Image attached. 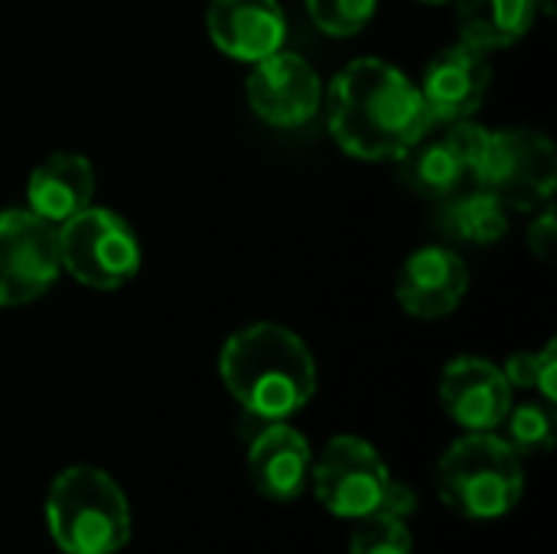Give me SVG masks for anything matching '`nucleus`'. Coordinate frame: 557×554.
Listing matches in <instances>:
<instances>
[{
  "instance_id": "obj_1",
  "label": "nucleus",
  "mask_w": 557,
  "mask_h": 554,
  "mask_svg": "<svg viewBox=\"0 0 557 554\" xmlns=\"http://www.w3.org/2000/svg\"><path fill=\"white\" fill-rule=\"evenodd\" d=\"M326 124L349 157L398 160L431 131V114L418 85L398 65L366 56L330 82Z\"/></svg>"
},
{
  "instance_id": "obj_2",
  "label": "nucleus",
  "mask_w": 557,
  "mask_h": 554,
  "mask_svg": "<svg viewBox=\"0 0 557 554\" xmlns=\"http://www.w3.org/2000/svg\"><path fill=\"white\" fill-rule=\"evenodd\" d=\"M228 395L261 421H287L317 392V362L307 343L281 323H251L219 353Z\"/></svg>"
},
{
  "instance_id": "obj_3",
  "label": "nucleus",
  "mask_w": 557,
  "mask_h": 554,
  "mask_svg": "<svg viewBox=\"0 0 557 554\" xmlns=\"http://www.w3.org/2000/svg\"><path fill=\"white\" fill-rule=\"evenodd\" d=\"M434 490L450 513L473 522H496L522 503L525 467L496 431L463 434L441 454Z\"/></svg>"
},
{
  "instance_id": "obj_4",
  "label": "nucleus",
  "mask_w": 557,
  "mask_h": 554,
  "mask_svg": "<svg viewBox=\"0 0 557 554\" xmlns=\"http://www.w3.org/2000/svg\"><path fill=\"white\" fill-rule=\"evenodd\" d=\"M46 526L59 552L117 554L131 539V506L114 477L78 464L52 480Z\"/></svg>"
},
{
  "instance_id": "obj_5",
  "label": "nucleus",
  "mask_w": 557,
  "mask_h": 554,
  "mask_svg": "<svg viewBox=\"0 0 557 554\" xmlns=\"http://www.w3.org/2000/svg\"><path fill=\"white\" fill-rule=\"evenodd\" d=\"M62 268L91 291H121L140 271L137 232L111 209H82L59 225Z\"/></svg>"
},
{
  "instance_id": "obj_6",
  "label": "nucleus",
  "mask_w": 557,
  "mask_h": 554,
  "mask_svg": "<svg viewBox=\"0 0 557 554\" xmlns=\"http://www.w3.org/2000/svg\"><path fill=\"white\" fill-rule=\"evenodd\" d=\"M473 183L496 193L506 209H542L557 186L555 147L539 131H490Z\"/></svg>"
},
{
  "instance_id": "obj_7",
  "label": "nucleus",
  "mask_w": 557,
  "mask_h": 554,
  "mask_svg": "<svg viewBox=\"0 0 557 554\" xmlns=\"http://www.w3.org/2000/svg\"><path fill=\"white\" fill-rule=\"evenodd\" d=\"M392 480L395 477L388 473L382 454L356 434L333 438L323 447V454L313 457L310 467V487L317 503L330 516L346 522L375 516L382 509Z\"/></svg>"
},
{
  "instance_id": "obj_8",
  "label": "nucleus",
  "mask_w": 557,
  "mask_h": 554,
  "mask_svg": "<svg viewBox=\"0 0 557 554\" xmlns=\"http://www.w3.org/2000/svg\"><path fill=\"white\" fill-rule=\"evenodd\" d=\"M59 271V229L29 209L0 212V307L33 304L55 284Z\"/></svg>"
},
{
  "instance_id": "obj_9",
  "label": "nucleus",
  "mask_w": 557,
  "mask_h": 554,
  "mask_svg": "<svg viewBox=\"0 0 557 554\" xmlns=\"http://www.w3.org/2000/svg\"><path fill=\"white\" fill-rule=\"evenodd\" d=\"M245 95L251 111L271 127H300L323 108V82L317 69L287 49L255 62L245 82Z\"/></svg>"
},
{
  "instance_id": "obj_10",
  "label": "nucleus",
  "mask_w": 557,
  "mask_h": 554,
  "mask_svg": "<svg viewBox=\"0 0 557 554\" xmlns=\"http://www.w3.org/2000/svg\"><path fill=\"white\" fill-rule=\"evenodd\" d=\"M490 82H493V65L486 52L460 39L457 46L441 49L428 62L418 91L424 98L431 124H454L480 111V104L486 101Z\"/></svg>"
},
{
  "instance_id": "obj_11",
  "label": "nucleus",
  "mask_w": 557,
  "mask_h": 554,
  "mask_svg": "<svg viewBox=\"0 0 557 554\" xmlns=\"http://www.w3.org/2000/svg\"><path fill=\"white\" fill-rule=\"evenodd\" d=\"M441 405L467 434L499 431L512 408V385L503 369L480 356H457L441 376Z\"/></svg>"
},
{
  "instance_id": "obj_12",
  "label": "nucleus",
  "mask_w": 557,
  "mask_h": 554,
  "mask_svg": "<svg viewBox=\"0 0 557 554\" xmlns=\"http://www.w3.org/2000/svg\"><path fill=\"white\" fill-rule=\"evenodd\" d=\"M467 287L470 271L463 258L447 245H424L401 264L395 297L414 320H444L463 304Z\"/></svg>"
},
{
  "instance_id": "obj_13",
  "label": "nucleus",
  "mask_w": 557,
  "mask_h": 554,
  "mask_svg": "<svg viewBox=\"0 0 557 554\" xmlns=\"http://www.w3.org/2000/svg\"><path fill=\"white\" fill-rule=\"evenodd\" d=\"M206 29L222 56L255 65L284 49L287 13L277 0H212Z\"/></svg>"
},
{
  "instance_id": "obj_14",
  "label": "nucleus",
  "mask_w": 557,
  "mask_h": 554,
  "mask_svg": "<svg viewBox=\"0 0 557 554\" xmlns=\"http://www.w3.org/2000/svg\"><path fill=\"white\" fill-rule=\"evenodd\" d=\"M310 467L313 451L287 421H268V428L248 447L251 487L271 503H294L310 487Z\"/></svg>"
},
{
  "instance_id": "obj_15",
  "label": "nucleus",
  "mask_w": 557,
  "mask_h": 554,
  "mask_svg": "<svg viewBox=\"0 0 557 554\" xmlns=\"http://www.w3.org/2000/svg\"><path fill=\"white\" fill-rule=\"evenodd\" d=\"M95 196V167L82 153H52L46 157L26 183V209L49 225H62Z\"/></svg>"
},
{
  "instance_id": "obj_16",
  "label": "nucleus",
  "mask_w": 557,
  "mask_h": 554,
  "mask_svg": "<svg viewBox=\"0 0 557 554\" xmlns=\"http://www.w3.org/2000/svg\"><path fill=\"white\" fill-rule=\"evenodd\" d=\"M460 39L490 52L525 39L539 20L535 0H454Z\"/></svg>"
},
{
  "instance_id": "obj_17",
  "label": "nucleus",
  "mask_w": 557,
  "mask_h": 554,
  "mask_svg": "<svg viewBox=\"0 0 557 554\" xmlns=\"http://www.w3.org/2000/svg\"><path fill=\"white\" fill-rule=\"evenodd\" d=\"M398 163H401L398 170L401 183L424 199H447L470 180L467 163L457 153V147L447 140V134L431 137V140L424 134L414 147H408L398 157Z\"/></svg>"
},
{
  "instance_id": "obj_18",
  "label": "nucleus",
  "mask_w": 557,
  "mask_h": 554,
  "mask_svg": "<svg viewBox=\"0 0 557 554\" xmlns=\"http://www.w3.org/2000/svg\"><path fill=\"white\" fill-rule=\"evenodd\" d=\"M441 229L444 235L463 242V245H476V248H490L496 242L506 238L509 232V216H506V202L476 186L473 193L457 196L444 212H441Z\"/></svg>"
},
{
  "instance_id": "obj_19",
  "label": "nucleus",
  "mask_w": 557,
  "mask_h": 554,
  "mask_svg": "<svg viewBox=\"0 0 557 554\" xmlns=\"http://www.w3.org/2000/svg\"><path fill=\"white\" fill-rule=\"evenodd\" d=\"M503 441L519 454V457H539L555 447V405L548 402H522L512 405L506 421Z\"/></svg>"
},
{
  "instance_id": "obj_20",
  "label": "nucleus",
  "mask_w": 557,
  "mask_h": 554,
  "mask_svg": "<svg viewBox=\"0 0 557 554\" xmlns=\"http://www.w3.org/2000/svg\"><path fill=\"white\" fill-rule=\"evenodd\" d=\"M414 539L405 519L395 516H366L349 535V554H411Z\"/></svg>"
},
{
  "instance_id": "obj_21",
  "label": "nucleus",
  "mask_w": 557,
  "mask_h": 554,
  "mask_svg": "<svg viewBox=\"0 0 557 554\" xmlns=\"http://www.w3.org/2000/svg\"><path fill=\"white\" fill-rule=\"evenodd\" d=\"M375 10H379V0H307V13L313 26L336 39H346L366 29Z\"/></svg>"
},
{
  "instance_id": "obj_22",
  "label": "nucleus",
  "mask_w": 557,
  "mask_h": 554,
  "mask_svg": "<svg viewBox=\"0 0 557 554\" xmlns=\"http://www.w3.org/2000/svg\"><path fill=\"white\" fill-rule=\"evenodd\" d=\"M529 248H532V255L539 258V261H545V264H552L555 261V251H557V232H555V212L545 206L542 209V216L529 225Z\"/></svg>"
},
{
  "instance_id": "obj_23",
  "label": "nucleus",
  "mask_w": 557,
  "mask_h": 554,
  "mask_svg": "<svg viewBox=\"0 0 557 554\" xmlns=\"http://www.w3.org/2000/svg\"><path fill=\"white\" fill-rule=\"evenodd\" d=\"M503 376L512 389H535L539 382V353H512L503 366Z\"/></svg>"
},
{
  "instance_id": "obj_24",
  "label": "nucleus",
  "mask_w": 557,
  "mask_h": 554,
  "mask_svg": "<svg viewBox=\"0 0 557 554\" xmlns=\"http://www.w3.org/2000/svg\"><path fill=\"white\" fill-rule=\"evenodd\" d=\"M414 509H418V496H414V490L408 487V483H401V480H392V487H388V493H385V500H382V516H395V519H411L414 516Z\"/></svg>"
},
{
  "instance_id": "obj_25",
  "label": "nucleus",
  "mask_w": 557,
  "mask_h": 554,
  "mask_svg": "<svg viewBox=\"0 0 557 554\" xmlns=\"http://www.w3.org/2000/svg\"><path fill=\"white\" fill-rule=\"evenodd\" d=\"M555 376H557V343L555 340H548V343H545V349H539V382H535V392H539V395H542V402H548V405H555L557 402Z\"/></svg>"
},
{
  "instance_id": "obj_26",
  "label": "nucleus",
  "mask_w": 557,
  "mask_h": 554,
  "mask_svg": "<svg viewBox=\"0 0 557 554\" xmlns=\"http://www.w3.org/2000/svg\"><path fill=\"white\" fill-rule=\"evenodd\" d=\"M535 7H539V13H555V0H535Z\"/></svg>"
},
{
  "instance_id": "obj_27",
  "label": "nucleus",
  "mask_w": 557,
  "mask_h": 554,
  "mask_svg": "<svg viewBox=\"0 0 557 554\" xmlns=\"http://www.w3.org/2000/svg\"><path fill=\"white\" fill-rule=\"evenodd\" d=\"M421 3H434V7H441V3H454V0H421Z\"/></svg>"
},
{
  "instance_id": "obj_28",
  "label": "nucleus",
  "mask_w": 557,
  "mask_h": 554,
  "mask_svg": "<svg viewBox=\"0 0 557 554\" xmlns=\"http://www.w3.org/2000/svg\"><path fill=\"white\" fill-rule=\"evenodd\" d=\"M59 554H65V552H59Z\"/></svg>"
}]
</instances>
